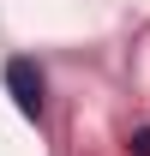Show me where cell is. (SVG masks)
<instances>
[{"label": "cell", "mask_w": 150, "mask_h": 156, "mask_svg": "<svg viewBox=\"0 0 150 156\" xmlns=\"http://www.w3.org/2000/svg\"><path fill=\"white\" fill-rule=\"evenodd\" d=\"M6 90H12V102H18V114L24 120H42V96H48V84H42L36 72V60H6Z\"/></svg>", "instance_id": "obj_1"}, {"label": "cell", "mask_w": 150, "mask_h": 156, "mask_svg": "<svg viewBox=\"0 0 150 156\" xmlns=\"http://www.w3.org/2000/svg\"><path fill=\"white\" fill-rule=\"evenodd\" d=\"M132 156H150V126H144V132H132Z\"/></svg>", "instance_id": "obj_2"}]
</instances>
